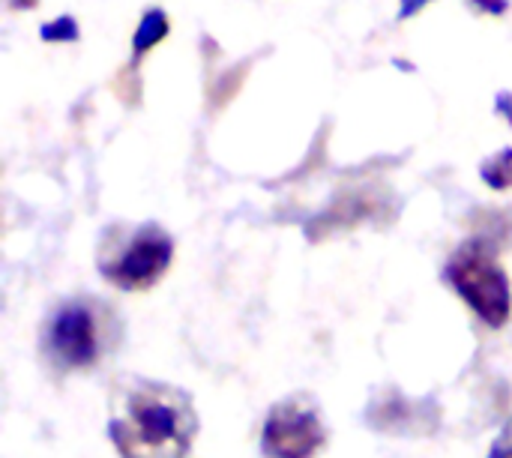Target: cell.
<instances>
[{
	"label": "cell",
	"instance_id": "1",
	"mask_svg": "<svg viewBox=\"0 0 512 458\" xmlns=\"http://www.w3.org/2000/svg\"><path fill=\"white\" fill-rule=\"evenodd\" d=\"M108 435L120 458H183L198 435V414L186 390L135 381L123 390Z\"/></svg>",
	"mask_w": 512,
	"mask_h": 458
},
{
	"label": "cell",
	"instance_id": "2",
	"mask_svg": "<svg viewBox=\"0 0 512 458\" xmlns=\"http://www.w3.org/2000/svg\"><path fill=\"white\" fill-rule=\"evenodd\" d=\"M447 282L489 327H504L510 321V279L495 261V249L486 240H468L456 249L447 264Z\"/></svg>",
	"mask_w": 512,
	"mask_h": 458
},
{
	"label": "cell",
	"instance_id": "3",
	"mask_svg": "<svg viewBox=\"0 0 512 458\" xmlns=\"http://www.w3.org/2000/svg\"><path fill=\"white\" fill-rule=\"evenodd\" d=\"M171 258L174 240L159 225H141L117 246V252H102L99 270L120 291H144L168 273Z\"/></svg>",
	"mask_w": 512,
	"mask_h": 458
},
{
	"label": "cell",
	"instance_id": "4",
	"mask_svg": "<svg viewBox=\"0 0 512 458\" xmlns=\"http://www.w3.org/2000/svg\"><path fill=\"white\" fill-rule=\"evenodd\" d=\"M327 441L321 411L309 396H291L270 408L261 432L267 458H312Z\"/></svg>",
	"mask_w": 512,
	"mask_h": 458
},
{
	"label": "cell",
	"instance_id": "5",
	"mask_svg": "<svg viewBox=\"0 0 512 458\" xmlns=\"http://www.w3.org/2000/svg\"><path fill=\"white\" fill-rule=\"evenodd\" d=\"M48 357L60 369H87L99 360V333L93 309L81 300L63 303L45 330Z\"/></svg>",
	"mask_w": 512,
	"mask_h": 458
},
{
	"label": "cell",
	"instance_id": "6",
	"mask_svg": "<svg viewBox=\"0 0 512 458\" xmlns=\"http://www.w3.org/2000/svg\"><path fill=\"white\" fill-rule=\"evenodd\" d=\"M165 36H168V18H165V12H162V9H150V12L141 18V24H138V30H135V39H132L135 60H138L144 51H150L156 42H162Z\"/></svg>",
	"mask_w": 512,
	"mask_h": 458
},
{
	"label": "cell",
	"instance_id": "7",
	"mask_svg": "<svg viewBox=\"0 0 512 458\" xmlns=\"http://www.w3.org/2000/svg\"><path fill=\"white\" fill-rule=\"evenodd\" d=\"M483 180H486L492 189H510L512 186V150H504V153L492 156V159L483 165Z\"/></svg>",
	"mask_w": 512,
	"mask_h": 458
},
{
	"label": "cell",
	"instance_id": "8",
	"mask_svg": "<svg viewBox=\"0 0 512 458\" xmlns=\"http://www.w3.org/2000/svg\"><path fill=\"white\" fill-rule=\"evenodd\" d=\"M42 39L45 42H72V39H78V24L69 15H63L42 27Z\"/></svg>",
	"mask_w": 512,
	"mask_h": 458
},
{
	"label": "cell",
	"instance_id": "9",
	"mask_svg": "<svg viewBox=\"0 0 512 458\" xmlns=\"http://www.w3.org/2000/svg\"><path fill=\"white\" fill-rule=\"evenodd\" d=\"M489 458H512V417L498 432V438H495V444L489 450Z\"/></svg>",
	"mask_w": 512,
	"mask_h": 458
},
{
	"label": "cell",
	"instance_id": "10",
	"mask_svg": "<svg viewBox=\"0 0 512 458\" xmlns=\"http://www.w3.org/2000/svg\"><path fill=\"white\" fill-rule=\"evenodd\" d=\"M468 3H474L477 9H483V12H492V15H504L507 12V0H468Z\"/></svg>",
	"mask_w": 512,
	"mask_h": 458
},
{
	"label": "cell",
	"instance_id": "11",
	"mask_svg": "<svg viewBox=\"0 0 512 458\" xmlns=\"http://www.w3.org/2000/svg\"><path fill=\"white\" fill-rule=\"evenodd\" d=\"M426 3H432V0H402V9H399V15L402 18H411V15H417Z\"/></svg>",
	"mask_w": 512,
	"mask_h": 458
},
{
	"label": "cell",
	"instance_id": "12",
	"mask_svg": "<svg viewBox=\"0 0 512 458\" xmlns=\"http://www.w3.org/2000/svg\"><path fill=\"white\" fill-rule=\"evenodd\" d=\"M498 102H501V105H498L501 111H510V123H512V96H510V93H504V96H501Z\"/></svg>",
	"mask_w": 512,
	"mask_h": 458
},
{
	"label": "cell",
	"instance_id": "13",
	"mask_svg": "<svg viewBox=\"0 0 512 458\" xmlns=\"http://www.w3.org/2000/svg\"><path fill=\"white\" fill-rule=\"evenodd\" d=\"M12 3H15V6H24V9H27V6H33L36 0H12Z\"/></svg>",
	"mask_w": 512,
	"mask_h": 458
}]
</instances>
